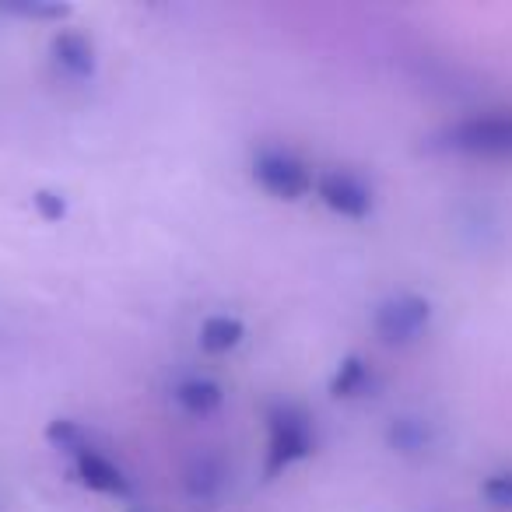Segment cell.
<instances>
[{
  "instance_id": "6da1fadb",
  "label": "cell",
  "mask_w": 512,
  "mask_h": 512,
  "mask_svg": "<svg viewBox=\"0 0 512 512\" xmlns=\"http://www.w3.org/2000/svg\"><path fill=\"white\" fill-rule=\"evenodd\" d=\"M316 453V421L302 404H274L267 411L264 474L278 477Z\"/></svg>"
},
{
  "instance_id": "7a4b0ae2",
  "label": "cell",
  "mask_w": 512,
  "mask_h": 512,
  "mask_svg": "<svg viewBox=\"0 0 512 512\" xmlns=\"http://www.w3.org/2000/svg\"><path fill=\"white\" fill-rule=\"evenodd\" d=\"M249 176L267 197L285 200V204L309 197L316 186V176L306 165V158H299L292 148H281V144H264L256 151L253 162H249Z\"/></svg>"
},
{
  "instance_id": "3957f363",
  "label": "cell",
  "mask_w": 512,
  "mask_h": 512,
  "mask_svg": "<svg viewBox=\"0 0 512 512\" xmlns=\"http://www.w3.org/2000/svg\"><path fill=\"white\" fill-rule=\"evenodd\" d=\"M372 334L379 337V344L386 348H411L432 327V302L418 292H397L386 295L369 320Z\"/></svg>"
},
{
  "instance_id": "277c9868",
  "label": "cell",
  "mask_w": 512,
  "mask_h": 512,
  "mask_svg": "<svg viewBox=\"0 0 512 512\" xmlns=\"http://www.w3.org/2000/svg\"><path fill=\"white\" fill-rule=\"evenodd\" d=\"M442 144L470 158H512V113H481L446 127Z\"/></svg>"
},
{
  "instance_id": "5b68a950",
  "label": "cell",
  "mask_w": 512,
  "mask_h": 512,
  "mask_svg": "<svg viewBox=\"0 0 512 512\" xmlns=\"http://www.w3.org/2000/svg\"><path fill=\"white\" fill-rule=\"evenodd\" d=\"M316 197L323 200L327 211H334L337 218L348 221H365L376 207V190L365 176L351 169H327L316 176Z\"/></svg>"
},
{
  "instance_id": "8992f818",
  "label": "cell",
  "mask_w": 512,
  "mask_h": 512,
  "mask_svg": "<svg viewBox=\"0 0 512 512\" xmlns=\"http://www.w3.org/2000/svg\"><path fill=\"white\" fill-rule=\"evenodd\" d=\"M50 64L60 78L85 85V81H92L95 71H99V53H95V43L85 32L60 29V32H53V39H50Z\"/></svg>"
},
{
  "instance_id": "52a82bcc",
  "label": "cell",
  "mask_w": 512,
  "mask_h": 512,
  "mask_svg": "<svg viewBox=\"0 0 512 512\" xmlns=\"http://www.w3.org/2000/svg\"><path fill=\"white\" fill-rule=\"evenodd\" d=\"M71 460H74V474H78V481L85 484L88 491H95V495H106V498H130L134 495V484H130V477L123 474L120 463H113L102 449H95L92 442H88L85 449H78Z\"/></svg>"
},
{
  "instance_id": "ba28073f",
  "label": "cell",
  "mask_w": 512,
  "mask_h": 512,
  "mask_svg": "<svg viewBox=\"0 0 512 512\" xmlns=\"http://www.w3.org/2000/svg\"><path fill=\"white\" fill-rule=\"evenodd\" d=\"M225 484H228V467H225V460L214 453H197L183 467V488H186V495L197 498V502L218 498L221 491H225Z\"/></svg>"
},
{
  "instance_id": "9c48e42d",
  "label": "cell",
  "mask_w": 512,
  "mask_h": 512,
  "mask_svg": "<svg viewBox=\"0 0 512 512\" xmlns=\"http://www.w3.org/2000/svg\"><path fill=\"white\" fill-rule=\"evenodd\" d=\"M172 400H176V407L186 418H211L225 404V390H221V383H214L207 376H186L176 383Z\"/></svg>"
},
{
  "instance_id": "30bf717a",
  "label": "cell",
  "mask_w": 512,
  "mask_h": 512,
  "mask_svg": "<svg viewBox=\"0 0 512 512\" xmlns=\"http://www.w3.org/2000/svg\"><path fill=\"white\" fill-rule=\"evenodd\" d=\"M379 390V376L362 355H348L330 376V397L334 400H362Z\"/></svg>"
},
{
  "instance_id": "8fae6325",
  "label": "cell",
  "mask_w": 512,
  "mask_h": 512,
  "mask_svg": "<svg viewBox=\"0 0 512 512\" xmlns=\"http://www.w3.org/2000/svg\"><path fill=\"white\" fill-rule=\"evenodd\" d=\"M242 341H246V323H242L239 316H225V313L207 316L197 330V344L204 355H228V351H235Z\"/></svg>"
},
{
  "instance_id": "7c38bea8",
  "label": "cell",
  "mask_w": 512,
  "mask_h": 512,
  "mask_svg": "<svg viewBox=\"0 0 512 512\" xmlns=\"http://www.w3.org/2000/svg\"><path fill=\"white\" fill-rule=\"evenodd\" d=\"M386 439L397 453H421L432 446V432H428L425 418H393Z\"/></svg>"
},
{
  "instance_id": "4fadbf2b",
  "label": "cell",
  "mask_w": 512,
  "mask_h": 512,
  "mask_svg": "<svg viewBox=\"0 0 512 512\" xmlns=\"http://www.w3.org/2000/svg\"><path fill=\"white\" fill-rule=\"evenodd\" d=\"M46 442H50L53 449H60V453L74 456L78 449L88 446V435H85V428H81L78 421L60 418V421H50V428H46Z\"/></svg>"
},
{
  "instance_id": "5bb4252c",
  "label": "cell",
  "mask_w": 512,
  "mask_h": 512,
  "mask_svg": "<svg viewBox=\"0 0 512 512\" xmlns=\"http://www.w3.org/2000/svg\"><path fill=\"white\" fill-rule=\"evenodd\" d=\"M481 498L495 512H512V470H498L481 481Z\"/></svg>"
},
{
  "instance_id": "9a60e30c",
  "label": "cell",
  "mask_w": 512,
  "mask_h": 512,
  "mask_svg": "<svg viewBox=\"0 0 512 512\" xmlns=\"http://www.w3.org/2000/svg\"><path fill=\"white\" fill-rule=\"evenodd\" d=\"M32 204H36L43 221H60L67 214V200H64V193H57V190H39L36 197H32Z\"/></svg>"
}]
</instances>
